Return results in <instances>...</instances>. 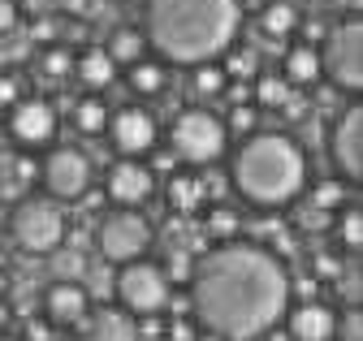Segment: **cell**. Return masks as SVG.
<instances>
[{"mask_svg": "<svg viewBox=\"0 0 363 341\" xmlns=\"http://www.w3.org/2000/svg\"><path fill=\"white\" fill-rule=\"evenodd\" d=\"M191 311L220 341H255L286 320L290 272L277 250L259 242H216L191 272Z\"/></svg>", "mask_w": 363, "mask_h": 341, "instance_id": "1", "label": "cell"}, {"mask_svg": "<svg viewBox=\"0 0 363 341\" xmlns=\"http://www.w3.org/2000/svg\"><path fill=\"white\" fill-rule=\"evenodd\" d=\"M242 0H147L143 39L169 65H203L238 44Z\"/></svg>", "mask_w": 363, "mask_h": 341, "instance_id": "2", "label": "cell"}, {"mask_svg": "<svg viewBox=\"0 0 363 341\" xmlns=\"http://www.w3.org/2000/svg\"><path fill=\"white\" fill-rule=\"evenodd\" d=\"M230 182L255 207H286L307 186V156L286 130H255L234 151Z\"/></svg>", "mask_w": 363, "mask_h": 341, "instance_id": "3", "label": "cell"}, {"mask_svg": "<svg viewBox=\"0 0 363 341\" xmlns=\"http://www.w3.org/2000/svg\"><path fill=\"white\" fill-rule=\"evenodd\" d=\"M9 233H13V246L26 250V255H52V250L65 246V212H61L57 199L22 195L13 203Z\"/></svg>", "mask_w": 363, "mask_h": 341, "instance_id": "4", "label": "cell"}, {"mask_svg": "<svg viewBox=\"0 0 363 341\" xmlns=\"http://www.w3.org/2000/svg\"><path fill=\"white\" fill-rule=\"evenodd\" d=\"M230 147L225 121L208 108H182L169 125V156L186 164H216Z\"/></svg>", "mask_w": 363, "mask_h": 341, "instance_id": "5", "label": "cell"}, {"mask_svg": "<svg viewBox=\"0 0 363 341\" xmlns=\"http://www.w3.org/2000/svg\"><path fill=\"white\" fill-rule=\"evenodd\" d=\"M152 242H156V229H152V221L139 207H113L96 225V246H100V255L108 264L143 260V255L152 250Z\"/></svg>", "mask_w": 363, "mask_h": 341, "instance_id": "6", "label": "cell"}, {"mask_svg": "<svg viewBox=\"0 0 363 341\" xmlns=\"http://www.w3.org/2000/svg\"><path fill=\"white\" fill-rule=\"evenodd\" d=\"M320 74L333 82L337 91L359 96V87H363V22L359 18H342L337 26L325 30Z\"/></svg>", "mask_w": 363, "mask_h": 341, "instance_id": "7", "label": "cell"}, {"mask_svg": "<svg viewBox=\"0 0 363 341\" xmlns=\"http://www.w3.org/2000/svg\"><path fill=\"white\" fill-rule=\"evenodd\" d=\"M169 277L160 264L152 260H134V264H121L117 272V303L130 311V316H160L164 303H169Z\"/></svg>", "mask_w": 363, "mask_h": 341, "instance_id": "8", "label": "cell"}, {"mask_svg": "<svg viewBox=\"0 0 363 341\" xmlns=\"http://www.w3.org/2000/svg\"><path fill=\"white\" fill-rule=\"evenodd\" d=\"M39 182L48 199H82L91 190V160L78 147H52L39 160Z\"/></svg>", "mask_w": 363, "mask_h": 341, "instance_id": "9", "label": "cell"}, {"mask_svg": "<svg viewBox=\"0 0 363 341\" xmlns=\"http://www.w3.org/2000/svg\"><path fill=\"white\" fill-rule=\"evenodd\" d=\"M108 143L125 156V160H139V156H152L156 151V143H160V125H156V117L147 112V108H139V104H130V108H117V112H108Z\"/></svg>", "mask_w": 363, "mask_h": 341, "instance_id": "10", "label": "cell"}, {"mask_svg": "<svg viewBox=\"0 0 363 341\" xmlns=\"http://www.w3.org/2000/svg\"><path fill=\"white\" fill-rule=\"evenodd\" d=\"M5 125H9V139L22 147V151H39V147H48L57 139V108L48 100H18L9 112H5Z\"/></svg>", "mask_w": 363, "mask_h": 341, "instance_id": "11", "label": "cell"}, {"mask_svg": "<svg viewBox=\"0 0 363 341\" xmlns=\"http://www.w3.org/2000/svg\"><path fill=\"white\" fill-rule=\"evenodd\" d=\"M329 147H333V164H337L342 182H359L363 178V108H359V100L337 112Z\"/></svg>", "mask_w": 363, "mask_h": 341, "instance_id": "12", "label": "cell"}, {"mask_svg": "<svg viewBox=\"0 0 363 341\" xmlns=\"http://www.w3.org/2000/svg\"><path fill=\"white\" fill-rule=\"evenodd\" d=\"M156 190V173H152V164L143 160H113L108 164V173H104V199L121 203V207H139L147 203Z\"/></svg>", "mask_w": 363, "mask_h": 341, "instance_id": "13", "label": "cell"}, {"mask_svg": "<svg viewBox=\"0 0 363 341\" xmlns=\"http://www.w3.org/2000/svg\"><path fill=\"white\" fill-rule=\"evenodd\" d=\"M91 316V294L78 281H57L43 294V320L52 328H78Z\"/></svg>", "mask_w": 363, "mask_h": 341, "instance_id": "14", "label": "cell"}, {"mask_svg": "<svg viewBox=\"0 0 363 341\" xmlns=\"http://www.w3.org/2000/svg\"><path fill=\"white\" fill-rule=\"evenodd\" d=\"M337 311L329 307V303H298L290 316H286V324H290V337L294 341H337Z\"/></svg>", "mask_w": 363, "mask_h": 341, "instance_id": "15", "label": "cell"}, {"mask_svg": "<svg viewBox=\"0 0 363 341\" xmlns=\"http://www.w3.org/2000/svg\"><path fill=\"white\" fill-rule=\"evenodd\" d=\"M164 203L173 216H195V212L208 207V186L203 173H191V168H173L164 182Z\"/></svg>", "mask_w": 363, "mask_h": 341, "instance_id": "16", "label": "cell"}, {"mask_svg": "<svg viewBox=\"0 0 363 341\" xmlns=\"http://www.w3.org/2000/svg\"><path fill=\"white\" fill-rule=\"evenodd\" d=\"M86 324V341H139V328H134V316L125 307H100L91 311Z\"/></svg>", "mask_w": 363, "mask_h": 341, "instance_id": "17", "label": "cell"}, {"mask_svg": "<svg viewBox=\"0 0 363 341\" xmlns=\"http://www.w3.org/2000/svg\"><path fill=\"white\" fill-rule=\"evenodd\" d=\"M281 78L290 87H311V82H320V48L290 44L286 57H281Z\"/></svg>", "mask_w": 363, "mask_h": 341, "instance_id": "18", "label": "cell"}, {"mask_svg": "<svg viewBox=\"0 0 363 341\" xmlns=\"http://www.w3.org/2000/svg\"><path fill=\"white\" fill-rule=\"evenodd\" d=\"M298 26H303V18L294 9V0H268L264 13H259V30L272 39V44H286L290 35H298Z\"/></svg>", "mask_w": 363, "mask_h": 341, "instance_id": "19", "label": "cell"}, {"mask_svg": "<svg viewBox=\"0 0 363 341\" xmlns=\"http://www.w3.org/2000/svg\"><path fill=\"white\" fill-rule=\"evenodd\" d=\"M74 78L82 82V87H91V91H104L108 82L117 78V65L108 61L104 48H86V52L74 57Z\"/></svg>", "mask_w": 363, "mask_h": 341, "instance_id": "20", "label": "cell"}, {"mask_svg": "<svg viewBox=\"0 0 363 341\" xmlns=\"http://www.w3.org/2000/svg\"><path fill=\"white\" fill-rule=\"evenodd\" d=\"M104 52H108V61L113 65H134V61H143V52H147V39H143V30L139 26H113L108 30V39H104Z\"/></svg>", "mask_w": 363, "mask_h": 341, "instance_id": "21", "label": "cell"}, {"mask_svg": "<svg viewBox=\"0 0 363 341\" xmlns=\"http://www.w3.org/2000/svg\"><path fill=\"white\" fill-rule=\"evenodd\" d=\"M74 125H78V134H104L108 130V104L104 100H96V96H82V100H74Z\"/></svg>", "mask_w": 363, "mask_h": 341, "instance_id": "22", "label": "cell"}, {"mask_svg": "<svg viewBox=\"0 0 363 341\" xmlns=\"http://www.w3.org/2000/svg\"><path fill=\"white\" fill-rule=\"evenodd\" d=\"M164 82H169V69H164L160 61H147V57H143V61L130 65V91H134V96H147V100H152V96L164 91Z\"/></svg>", "mask_w": 363, "mask_h": 341, "instance_id": "23", "label": "cell"}, {"mask_svg": "<svg viewBox=\"0 0 363 341\" xmlns=\"http://www.w3.org/2000/svg\"><path fill=\"white\" fill-rule=\"evenodd\" d=\"M216 65L225 69V78H234V82H255V74H259V57L251 48H242V44H230L216 57Z\"/></svg>", "mask_w": 363, "mask_h": 341, "instance_id": "24", "label": "cell"}, {"mask_svg": "<svg viewBox=\"0 0 363 341\" xmlns=\"http://www.w3.org/2000/svg\"><path fill=\"white\" fill-rule=\"evenodd\" d=\"M242 229V216L230 207V203H208V216H203V233L216 238V242H234Z\"/></svg>", "mask_w": 363, "mask_h": 341, "instance_id": "25", "label": "cell"}, {"mask_svg": "<svg viewBox=\"0 0 363 341\" xmlns=\"http://www.w3.org/2000/svg\"><path fill=\"white\" fill-rule=\"evenodd\" d=\"M337 238H342L346 250L363 246V207H359V199H346L337 207Z\"/></svg>", "mask_w": 363, "mask_h": 341, "instance_id": "26", "label": "cell"}, {"mask_svg": "<svg viewBox=\"0 0 363 341\" xmlns=\"http://www.w3.org/2000/svg\"><path fill=\"white\" fill-rule=\"evenodd\" d=\"M255 100L264 108H286L294 100V87H290L281 74H255Z\"/></svg>", "mask_w": 363, "mask_h": 341, "instance_id": "27", "label": "cell"}, {"mask_svg": "<svg viewBox=\"0 0 363 341\" xmlns=\"http://www.w3.org/2000/svg\"><path fill=\"white\" fill-rule=\"evenodd\" d=\"M74 74V52L69 48H61V44H48L39 52V78H52V82H61V78H69Z\"/></svg>", "mask_w": 363, "mask_h": 341, "instance_id": "28", "label": "cell"}, {"mask_svg": "<svg viewBox=\"0 0 363 341\" xmlns=\"http://www.w3.org/2000/svg\"><path fill=\"white\" fill-rule=\"evenodd\" d=\"M225 87H230V78H225V69H220L216 61L195 65V91H199V96H220Z\"/></svg>", "mask_w": 363, "mask_h": 341, "instance_id": "29", "label": "cell"}, {"mask_svg": "<svg viewBox=\"0 0 363 341\" xmlns=\"http://www.w3.org/2000/svg\"><path fill=\"white\" fill-rule=\"evenodd\" d=\"M255 130H259V112H255L251 104H234V108H230V121H225V134L247 139V134H255Z\"/></svg>", "mask_w": 363, "mask_h": 341, "instance_id": "30", "label": "cell"}, {"mask_svg": "<svg viewBox=\"0 0 363 341\" xmlns=\"http://www.w3.org/2000/svg\"><path fill=\"white\" fill-rule=\"evenodd\" d=\"M350 195H346V182H320L311 190V207L315 212H333V207H342Z\"/></svg>", "mask_w": 363, "mask_h": 341, "instance_id": "31", "label": "cell"}, {"mask_svg": "<svg viewBox=\"0 0 363 341\" xmlns=\"http://www.w3.org/2000/svg\"><path fill=\"white\" fill-rule=\"evenodd\" d=\"M160 268H164L169 281H191V272H195V255L173 250V255H169V264H160Z\"/></svg>", "mask_w": 363, "mask_h": 341, "instance_id": "32", "label": "cell"}, {"mask_svg": "<svg viewBox=\"0 0 363 341\" xmlns=\"http://www.w3.org/2000/svg\"><path fill=\"white\" fill-rule=\"evenodd\" d=\"M195 337H199V324L186 320V316H173L164 324V341H195Z\"/></svg>", "mask_w": 363, "mask_h": 341, "instance_id": "33", "label": "cell"}, {"mask_svg": "<svg viewBox=\"0 0 363 341\" xmlns=\"http://www.w3.org/2000/svg\"><path fill=\"white\" fill-rule=\"evenodd\" d=\"M18 100H22V82L13 74H0V112H9Z\"/></svg>", "mask_w": 363, "mask_h": 341, "instance_id": "34", "label": "cell"}, {"mask_svg": "<svg viewBox=\"0 0 363 341\" xmlns=\"http://www.w3.org/2000/svg\"><path fill=\"white\" fill-rule=\"evenodd\" d=\"M22 341H57V328L48 324V320H26V328H22Z\"/></svg>", "mask_w": 363, "mask_h": 341, "instance_id": "35", "label": "cell"}, {"mask_svg": "<svg viewBox=\"0 0 363 341\" xmlns=\"http://www.w3.org/2000/svg\"><path fill=\"white\" fill-rule=\"evenodd\" d=\"M18 18H22V5H18V0H0V35H9V30L18 26Z\"/></svg>", "mask_w": 363, "mask_h": 341, "instance_id": "36", "label": "cell"}, {"mask_svg": "<svg viewBox=\"0 0 363 341\" xmlns=\"http://www.w3.org/2000/svg\"><path fill=\"white\" fill-rule=\"evenodd\" d=\"M342 272V264L333 260V255H315V277H325V281H333Z\"/></svg>", "mask_w": 363, "mask_h": 341, "instance_id": "37", "label": "cell"}, {"mask_svg": "<svg viewBox=\"0 0 363 341\" xmlns=\"http://www.w3.org/2000/svg\"><path fill=\"white\" fill-rule=\"evenodd\" d=\"M52 26H57V22H52V18H39V22H35V30H30V35H35V39H39V44H52V39H57V30H52Z\"/></svg>", "mask_w": 363, "mask_h": 341, "instance_id": "38", "label": "cell"}, {"mask_svg": "<svg viewBox=\"0 0 363 341\" xmlns=\"http://www.w3.org/2000/svg\"><path fill=\"white\" fill-rule=\"evenodd\" d=\"M5 324H9V303L0 298V328H5Z\"/></svg>", "mask_w": 363, "mask_h": 341, "instance_id": "39", "label": "cell"}, {"mask_svg": "<svg viewBox=\"0 0 363 341\" xmlns=\"http://www.w3.org/2000/svg\"><path fill=\"white\" fill-rule=\"evenodd\" d=\"M0 341H22V337H0Z\"/></svg>", "mask_w": 363, "mask_h": 341, "instance_id": "40", "label": "cell"}, {"mask_svg": "<svg viewBox=\"0 0 363 341\" xmlns=\"http://www.w3.org/2000/svg\"><path fill=\"white\" fill-rule=\"evenodd\" d=\"M0 268H5V250H0Z\"/></svg>", "mask_w": 363, "mask_h": 341, "instance_id": "41", "label": "cell"}]
</instances>
